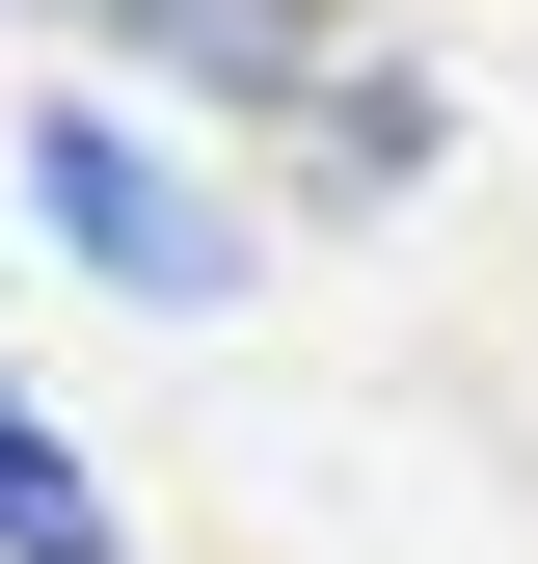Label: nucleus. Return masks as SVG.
Instances as JSON below:
<instances>
[{"label":"nucleus","mask_w":538,"mask_h":564,"mask_svg":"<svg viewBox=\"0 0 538 564\" xmlns=\"http://www.w3.org/2000/svg\"><path fill=\"white\" fill-rule=\"evenodd\" d=\"M54 28H108V54H162V82H297V54H323V0H54Z\"/></svg>","instance_id":"obj_2"},{"label":"nucleus","mask_w":538,"mask_h":564,"mask_svg":"<svg viewBox=\"0 0 538 564\" xmlns=\"http://www.w3.org/2000/svg\"><path fill=\"white\" fill-rule=\"evenodd\" d=\"M28 216L82 242L108 296H162V323H216V296H243V216H216V188H189V162H162L134 108H82V82L28 108Z\"/></svg>","instance_id":"obj_1"},{"label":"nucleus","mask_w":538,"mask_h":564,"mask_svg":"<svg viewBox=\"0 0 538 564\" xmlns=\"http://www.w3.org/2000/svg\"><path fill=\"white\" fill-rule=\"evenodd\" d=\"M431 134H458L431 82H323V188H404V162H431Z\"/></svg>","instance_id":"obj_4"},{"label":"nucleus","mask_w":538,"mask_h":564,"mask_svg":"<svg viewBox=\"0 0 538 564\" xmlns=\"http://www.w3.org/2000/svg\"><path fill=\"white\" fill-rule=\"evenodd\" d=\"M0 564H134V538H108V484L54 457V403H28V377H0Z\"/></svg>","instance_id":"obj_3"}]
</instances>
